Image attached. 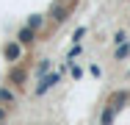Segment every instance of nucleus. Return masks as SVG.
Here are the masks:
<instances>
[{"label": "nucleus", "instance_id": "6e6552de", "mask_svg": "<svg viewBox=\"0 0 130 125\" xmlns=\"http://www.w3.org/2000/svg\"><path fill=\"white\" fill-rule=\"evenodd\" d=\"M113 111H116L113 106H108V108L103 111V125H111V122H113Z\"/></svg>", "mask_w": 130, "mask_h": 125}, {"label": "nucleus", "instance_id": "9b49d317", "mask_svg": "<svg viewBox=\"0 0 130 125\" xmlns=\"http://www.w3.org/2000/svg\"><path fill=\"white\" fill-rule=\"evenodd\" d=\"M42 25V17H30V22H28V28H39Z\"/></svg>", "mask_w": 130, "mask_h": 125}, {"label": "nucleus", "instance_id": "7ed1b4c3", "mask_svg": "<svg viewBox=\"0 0 130 125\" xmlns=\"http://www.w3.org/2000/svg\"><path fill=\"white\" fill-rule=\"evenodd\" d=\"M8 81H11L14 86H22V83H25V70H20V67L11 70V72H8Z\"/></svg>", "mask_w": 130, "mask_h": 125}, {"label": "nucleus", "instance_id": "0eeeda50", "mask_svg": "<svg viewBox=\"0 0 130 125\" xmlns=\"http://www.w3.org/2000/svg\"><path fill=\"white\" fill-rule=\"evenodd\" d=\"M125 100H127V95H125V92H119V95H113V97H111V106H113V108H119V106H125Z\"/></svg>", "mask_w": 130, "mask_h": 125}, {"label": "nucleus", "instance_id": "423d86ee", "mask_svg": "<svg viewBox=\"0 0 130 125\" xmlns=\"http://www.w3.org/2000/svg\"><path fill=\"white\" fill-rule=\"evenodd\" d=\"M0 103H14V92L6 89V86H0Z\"/></svg>", "mask_w": 130, "mask_h": 125}, {"label": "nucleus", "instance_id": "39448f33", "mask_svg": "<svg viewBox=\"0 0 130 125\" xmlns=\"http://www.w3.org/2000/svg\"><path fill=\"white\" fill-rule=\"evenodd\" d=\"M67 14H69V11H67L61 3H55V6H53V20H55V22H64V20H67Z\"/></svg>", "mask_w": 130, "mask_h": 125}, {"label": "nucleus", "instance_id": "9d476101", "mask_svg": "<svg viewBox=\"0 0 130 125\" xmlns=\"http://www.w3.org/2000/svg\"><path fill=\"white\" fill-rule=\"evenodd\" d=\"M47 70H50V61H47V58H44V61H42V64H39V75H44V72H47Z\"/></svg>", "mask_w": 130, "mask_h": 125}, {"label": "nucleus", "instance_id": "f257e3e1", "mask_svg": "<svg viewBox=\"0 0 130 125\" xmlns=\"http://www.w3.org/2000/svg\"><path fill=\"white\" fill-rule=\"evenodd\" d=\"M58 83V72H53V75H47V78H42V83L36 86V95H44L50 86H55Z\"/></svg>", "mask_w": 130, "mask_h": 125}, {"label": "nucleus", "instance_id": "ddd939ff", "mask_svg": "<svg viewBox=\"0 0 130 125\" xmlns=\"http://www.w3.org/2000/svg\"><path fill=\"white\" fill-rule=\"evenodd\" d=\"M69 3H72V0H69Z\"/></svg>", "mask_w": 130, "mask_h": 125}, {"label": "nucleus", "instance_id": "f03ea898", "mask_svg": "<svg viewBox=\"0 0 130 125\" xmlns=\"http://www.w3.org/2000/svg\"><path fill=\"white\" fill-rule=\"evenodd\" d=\"M33 39H36V33H33V28H22V31L17 33V42H20V45H30Z\"/></svg>", "mask_w": 130, "mask_h": 125}, {"label": "nucleus", "instance_id": "f8f14e48", "mask_svg": "<svg viewBox=\"0 0 130 125\" xmlns=\"http://www.w3.org/2000/svg\"><path fill=\"white\" fill-rule=\"evenodd\" d=\"M3 120H6V108L0 106V122H3Z\"/></svg>", "mask_w": 130, "mask_h": 125}, {"label": "nucleus", "instance_id": "20e7f679", "mask_svg": "<svg viewBox=\"0 0 130 125\" xmlns=\"http://www.w3.org/2000/svg\"><path fill=\"white\" fill-rule=\"evenodd\" d=\"M6 58H8V61H17V58H20V42L6 45Z\"/></svg>", "mask_w": 130, "mask_h": 125}, {"label": "nucleus", "instance_id": "1a4fd4ad", "mask_svg": "<svg viewBox=\"0 0 130 125\" xmlns=\"http://www.w3.org/2000/svg\"><path fill=\"white\" fill-rule=\"evenodd\" d=\"M127 53H130V45H125V42H122V47L116 50V58H125Z\"/></svg>", "mask_w": 130, "mask_h": 125}]
</instances>
